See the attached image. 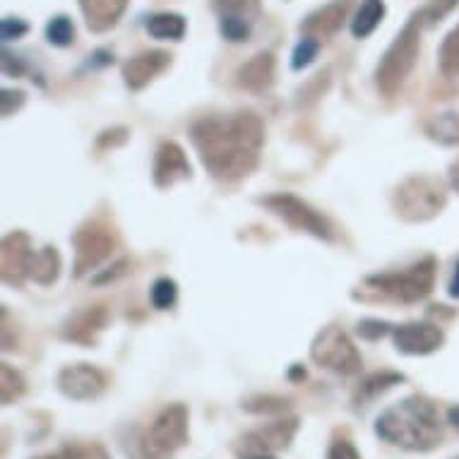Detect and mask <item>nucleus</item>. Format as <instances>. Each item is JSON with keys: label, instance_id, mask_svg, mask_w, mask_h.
Returning <instances> with one entry per match:
<instances>
[{"label": "nucleus", "instance_id": "f257e3e1", "mask_svg": "<svg viewBox=\"0 0 459 459\" xmlns=\"http://www.w3.org/2000/svg\"><path fill=\"white\" fill-rule=\"evenodd\" d=\"M200 161L217 181H241L255 171L264 143V126L255 113L210 116L190 130Z\"/></svg>", "mask_w": 459, "mask_h": 459}, {"label": "nucleus", "instance_id": "f03ea898", "mask_svg": "<svg viewBox=\"0 0 459 459\" xmlns=\"http://www.w3.org/2000/svg\"><path fill=\"white\" fill-rule=\"evenodd\" d=\"M376 433L380 440L404 450H430L440 445L443 429L433 402L426 397H407L377 416Z\"/></svg>", "mask_w": 459, "mask_h": 459}, {"label": "nucleus", "instance_id": "7ed1b4c3", "mask_svg": "<svg viewBox=\"0 0 459 459\" xmlns=\"http://www.w3.org/2000/svg\"><path fill=\"white\" fill-rule=\"evenodd\" d=\"M421 17H411L377 63L376 87L385 97H394L402 90V84L407 82V77L411 75V70L419 61V53H421Z\"/></svg>", "mask_w": 459, "mask_h": 459}, {"label": "nucleus", "instance_id": "20e7f679", "mask_svg": "<svg viewBox=\"0 0 459 459\" xmlns=\"http://www.w3.org/2000/svg\"><path fill=\"white\" fill-rule=\"evenodd\" d=\"M447 203V188L443 181L433 176H411L404 183H399L394 190L392 204L399 219L404 221H429L436 214H440Z\"/></svg>", "mask_w": 459, "mask_h": 459}, {"label": "nucleus", "instance_id": "39448f33", "mask_svg": "<svg viewBox=\"0 0 459 459\" xmlns=\"http://www.w3.org/2000/svg\"><path fill=\"white\" fill-rule=\"evenodd\" d=\"M188 407L169 404L159 411L143 437V459H171L176 450L188 443Z\"/></svg>", "mask_w": 459, "mask_h": 459}, {"label": "nucleus", "instance_id": "423d86ee", "mask_svg": "<svg viewBox=\"0 0 459 459\" xmlns=\"http://www.w3.org/2000/svg\"><path fill=\"white\" fill-rule=\"evenodd\" d=\"M368 284L376 286V291L390 296L394 301L416 303L426 299L433 291L436 284V260L423 257L416 264L402 272H390V274H376L368 277Z\"/></svg>", "mask_w": 459, "mask_h": 459}, {"label": "nucleus", "instance_id": "0eeeda50", "mask_svg": "<svg viewBox=\"0 0 459 459\" xmlns=\"http://www.w3.org/2000/svg\"><path fill=\"white\" fill-rule=\"evenodd\" d=\"M310 359L320 368H327L339 376H354L363 366L361 354L354 347V342L337 325H330L323 332H317L313 347H310Z\"/></svg>", "mask_w": 459, "mask_h": 459}, {"label": "nucleus", "instance_id": "6e6552de", "mask_svg": "<svg viewBox=\"0 0 459 459\" xmlns=\"http://www.w3.org/2000/svg\"><path fill=\"white\" fill-rule=\"evenodd\" d=\"M260 204L299 231H306V234L323 238V241H332L330 221L320 212L313 210L308 203H303L301 197L291 195V193H274L270 197H263Z\"/></svg>", "mask_w": 459, "mask_h": 459}, {"label": "nucleus", "instance_id": "1a4fd4ad", "mask_svg": "<svg viewBox=\"0 0 459 459\" xmlns=\"http://www.w3.org/2000/svg\"><path fill=\"white\" fill-rule=\"evenodd\" d=\"M73 246H75V274L82 277L90 270H97L106 257H111L116 248V234L108 224L91 219L77 229Z\"/></svg>", "mask_w": 459, "mask_h": 459}, {"label": "nucleus", "instance_id": "9d476101", "mask_svg": "<svg viewBox=\"0 0 459 459\" xmlns=\"http://www.w3.org/2000/svg\"><path fill=\"white\" fill-rule=\"evenodd\" d=\"M296 430H299V419H281V421L267 423L263 429L243 436L238 440L236 455L238 459H277L274 452L286 450L294 440Z\"/></svg>", "mask_w": 459, "mask_h": 459}, {"label": "nucleus", "instance_id": "9b49d317", "mask_svg": "<svg viewBox=\"0 0 459 459\" xmlns=\"http://www.w3.org/2000/svg\"><path fill=\"white\" fill-rule=\"evenodd\" d=\"M31 260H34V250H31L30 236L24 231H13L3 238L0 246V277L10 286H22L24 279L30 277Z\"/></svg>", "mask_w": 459, "mask_h": 459}, {"label": "nucleus", "instance_id": "f8f14e48", "mask_svg": "<svg viewBox=\"0 0 459 459\" xmlns=\"http://www.w3.org/2000/svg\"><path fill=\"white\" fill-rule=\"evenodd\" d=\"M106 376L99 368L90 363H75V366H65L58 373V390L68 399L75 402H87V399H97L106 390Z\"/></svg>", "mask_w": 459, "mask_h": 459}, {"label": "nucleus", "instance_id": "ddd939ff", "mask_svg": "<svg viewBox=\"0 0 459 459\" xmlns=\"http://www.w3.org/2000/svg\"><path fill=\"white\" fill-rule=\"evenodd\" d=\"M392 339H394V347H397L402 354L426 356L443 347L445 334L437 330V325L407 323L399 325V327L392 330Z\"/></svg>", "mask_w": 459, "mask_h": 459}, {"label": "nucleus", "instance_id": "4468645a", "mask_svg": "<svg viewBox=\"0 0 459 459\" xmlns=\"http://www.w3.org/2000/svg\"><path fill=\"white\" fill-rule=\"evenodd\" d=\"M190 174H193V169H190V161L181 144L161 143V147L157 150V157H154V169H152L154 186L166 190L171 188L176 181L190 178Z\"/></svg>", "mask_w": 459, "mask_h": 459}, {"label": "nucleus", "instance_id": "2eb2a0df", "mask_svg": "<svg viewBox=\"0 0 459 459\" xmlns=\"http://www.w3.org/2000/svg\"><path fill=\"white\" fill-rule=\"evenodd\" d=\"M171 65V53L166 51H143L123 63V80L133 91L144 90L147 84Z\"/></svg>", "mask_w": 459, "mask_h": 459}, {"label": "nucleus", "instance_id": "dca6fc26", "mask_svg": "<svg viewBox=\"0 0 459 459\" xmlns=\"http://www.w3.org/2000/svg\"><path fill=\"white\" fill-rule=\"evenodd\" d=\"M106 323H108V313H106L104 306H87V308L77 310L75 316H70L63 334L70 342L91 347L97 342L99 332L106 327Z\"/></svg>", "mask_w": 459, "mask_h": 459}, {"label": "nucleus", "instance_id": "f3484780", "mask_svg": "<svg viewBox=\"0 0 459 459\" xmlns=\"http://www.w3.org/2000/svg\"><path fill=\"white\" fill-rule=\"evenodd\" d=\"M349 5H351V0H332L330 5L316 10V13L308 15V20L301 24L303 37L325 41V39H330L332 34H337V31L342 30V22L347 20Z\"/></svg>", "mask_w": 459, "mask_h": 459}, {"label": "nucleus", "instance_id": "a211bd4d", "mask_svg": "<svg viewBox=\"0 0 459 459\" xmlns=\"http://www.w3.org/2000/svg\"><path fill=\"white\" fill-rule=\"evenodd\" d=\"M128 3L130 0H80V10H82L87 30L94 31V34H104V31L113 30L126 15Z\"/></svg>", "mask_w": 459, "mask_h": 459}, {"label": "nucleus", "instance_id": "6ab92c4d", "mask_svg": "<svg viewBox=\"0 0 459 459\" xmlns=\"http://www.w3.org/2000/svg\"><path fill=\"white\" fill-rule=\"evenodd\" d=\"M238 84L248 91L270 90L274 82V56L272 53H257L250 61L238 68Z\"/></svg>", "mask_w": 459, "mask_h": 459}, {"label": "nucleus", "instance_id": "aec40b11", "mask_svg": "<svg viewBox=\"0 0 459 459\" xmlns=\"http://www.w3.org/2000/svg\"><path fill=\"white\" fill-rule=\"evenodd\" d=\"M186 17L178 13H157L147 20V34L159 41H181L186 37Z\"/></svg>", "mask_w": 459, "mask_h": 459}, {"label": "nucleus", "instance_id": "412c9836", "mask_svg": "<svg viewBox=\"0 0 459 459\" xmlns=\"http://www.w3.org/2000/svg\"><path fill=\"white\" fill-rule=\"evenodd\" d=\"M61 253L53 248V246H46L39 253H34V260H31L30 277L41 286H51L56 279L61 277Z\"/></svg>", "mask_w": 459, "mask_h": 459}, {"label": "nucleus", "instance_id": "4be33fe9", "mask_svg": "<svg viewBox=\"0 0 459 459\" xmlns=\"http://www.w3.org/2000/svg\"><path fill=\"white\" fill-rule=\"evenodd\" d=\"M383 0H361V5H359L354 20H351V34H354L356 39L370 37V34L377 30V24L383 22Z\"/></svg>", "mask_w": 459, "mask_h": 459}, {"label": "nucleus", "instance_id": "5701e85b", "mask_svg": "<svg viewBox=\"0 0 459 459\" xmlns=\"http://www.w3.org/2000/svg\"><path fill=\"white\" fill-rule=\"evenodd\" d=\"M426 135L433 143L459 144V111H443L426 123Z\"/></svg>", "mask_w": 459, "mask_h": 459}, {"label": "nucleus", "instance_id": "b1692460", "mask_svg": "<svg viewBox=\"0 0 459 459\" xmlns=\"http://www.w3.org/2000/svg\"><path fill=\"white\" fill-rule=\"evenodd\" d=\"M404 380V376H399V373H376V376L366 377L361 385H359V390H356V402H370V399H376L377 394H383L390 387L399 385Z\"/></svg>", "mask_w": 459, "mask_h": 459}, {"label": "nucleus", "instance_id": "393cba45", "mask_svg": "<svg viewBox=\"0 0 459 459\" xmlns=\"http://www.w3.org/2000/svg\"><path fill=\"white\" fill-rule=\"evenodd\" d=\"M27 390V383L20 370H15L10 363L0 366V402L3 404H13L17 399L22 397Z\"/></svg>", "mask_w": 459, "mask_h": 459}, {"label": "nucleus", "instance_id": "a878e982", "mask_svg": "<svg viewBox=\"0 0 459 459\" xmlns=\"http://www.w3.org/2000/svg\"><path fill=\"white\" fill-rule=\"evenodd\" d=\"M219 17H241L253 22L260 15V0H212Z\"/></svg>", "mask_w": 459, "mask_h": 459}, {"label": "nucleus", "instance_id": "bb28decb", "mask_svg": "<svg viewBox=\"0 0 459 459\" xmlns=\"http://www.w3.org/2000/svg\"><path fill=\"white\" fill-rule=\"evenodd\" d=\"M437 58H440V70L445 75H459V24L445 37Z\"/></svg>", "mask_w": 459, "mask_h": 459}, {"label": "nucleus", "instance_id": "cd10ccee", "mask_svg": "<svg viewBox=\"0 0 459 459\" xmlns=\"http://www.w3.org/2000/svg\"><path fill=\"white\" fill-rule=\"evenodd\" d=\"M150 299H152V306H154L157 310L174 308L176 299H178V286H176L174 279H169V277L157 279V281L152 284Z\"/></svg>", "mask_w": 459, "mask_h": 459}, {"label": "nucleus", "instance_id": "c85d7f7f", "mask_svg": "<svg viewBox=\"0 0 459 459\" xmlns=\"http://www.w3.org/2000/svg\"><path fill=\"white\" fill-rule=\"evenodd\" d=\"M46 39H48L53 46H61V48L63 46L73 44V39H75V27L70 22V17H53L51 22L46 24Z\"/></svg>", "mask_w": 459, "mask_h": 459}, {"label": "nucleus", "instance_id": "c756f323", "mask_svg": "<svg viewBox=\"0 0 459 459\" xmlns=\"http://www.w3.org/2000/svg\"><path fill=\"white\" fill-rule=\"evenodd\" d=\"M219 30H221V37L231 44H241V41H248L250 37V22L248 20H241V17H221L219 20Z\"/></svg>", "mask_w": 459, "mask_h": 459}, {"label": "nucleus", "instance_id": "7c9ffc66", "mask_svg": "<svg viewBox=\"0 0 459 459\" xmlns=\"http://www.w3.org/2000/svg\"><path fill=\"white\" fill-rule=\"evenodd\" d=\"M65 459H111L101 443H68L63 447Z\"/></svg>", "mask_w": 459, "mask_h": 459}, {"label": "nucleus", "instance_id": "2f4dec72", "mask_svg": "<svg viewBox=\"0 0 459 459\" xmlns=\"http://www.w3.org/2000/svg\"><path fill=\"white\" fill-rule=\"evenodd\" d=\"M459 0H430L429 5L423 10H419L416 15L421 17L423 24H437L445 15H450L452 10L457 8Z\"/></svg>", "mask_w": 459, "mask_h": 459}, {"label": "nucleus", "instance_id": "473e14b6", "mask_svg": "<svg viewBox=\"0 0 459 459\" xmlns=\"http://www.w3.org/2000/svg\"><path fill=\"white\" fill-rule=\"evenodd\" d=\"M317 51H320V41H317V39L303 37L301 41H299V46L294 48V61H291V68L294 70L308 68L310 63L316 61Z\"/></svg>", "mask_w": 459, "mask_h": 459}, {"label": "nucleus", "instance_id": "72a5a7b5", "mask_svg": "<svg viewBox=\"0 0 459 459\" xmlns=\"http://www.w3.org/2000/svg\"><path fill=\"white\" fill-rule=\"evenodd\" d=\"M30 31V24L20 20V17H5L0 22V34H3V41H17L22 39L24 34Z\"/></svg>", "mask_w": 459, "mask_h": 459}, {"label": "nucleus", "instance_id": "f704fd0d", "mask_svg": "<svg viewBox=\"0 0 459 459\" xmlns=\"http://www.w3.org/2000/svg\"><path fill=\"white\" fill-rule=\"evenodd\" d=\"M327 459H361L359 450L354 447V443L349 440H334L327 450Z\"/></svg>", "mask_w": 459, "mask_h": 459}, {"label": "nucleus", "instance_id": "c9c22d12", "mask_svg": "<svg viewBox=\"0 0 459 459\" xmlns=\"http://www.w3.org/2000/svg\"><path fill=\"white\" fill-rule=\"evenodd\" d=\"M257 402H260V404H253V402H248V404H243V409H248V411H284L286 409L284 399L257 397Z\"/></svg>", "mask_w": 459, "mask_h": 459}, {"label": "nucleus", "instance_id": "e433bc0d", "mask_svg": "<svg viewBox=\"0 0 459 459\" xmlns=\"http://www.w3.org/2000/svg\"><path fill=\"white\" fill-rule=\"evenodd\" d=\"M24 104V91H3V116H13L17 108H22Z\"/></svg>", "mask_w": 459, "mask_h": 459}, {"label": "nucleus", "instance_id": "4c0bfd02", "mask_svg": "<svg viewBox=\"0 0 459 459\" xmlns=\"http://www.w3.org/2000/svg\"><path fill=\"white\" fill-rule=\"evenodd\" d=\"M387 330H390V325L377 323V320H363V323L359 325V334H361V337H366V339L383 337Z\"/></svg>", "mask_w": 459, "mask_h": 459}, {"label": "nucleus", "instance_id": "58836bf2", "mask_svg": "<svg viewBox=\"0 0 459 459\" xmlns=\"http://www.w3.org/2000/svg\"><path fill=\"white\" fill-rule=\"evenodd\" d=\"M450 296H452V299H459V263L455 264V274H452Z\"/></svg>", "mask_w": 459, "mask_h": 459}, {"label": "nucleus", "instance_id": "ea45409f", "mask_svg": "<svg viewBox=\"0 0 459 459\" xmlns=\"http://www.w3.org/2000/svg\"><path fill=\"white\" fill-rule=\"evenodd\" d=\"M447 421L452 423V429L459 430V407H452L450 411H447Z\"/></svg>", "mask_w": 459, "mask_h": 459}, {"label": "nucleus", "instance_id": "a19ab883", "mask_svg": "<svg viewBox=\"0 0 459 459\" xmlns=\"http://www.w3.org/2000/svg\"><path fill=\"white\" fill-rule=\"evenodd\" d=\"M34 459H65V457H63V452H61V455H41V457H34Z\"/></svg>", "mask_w": 459, "mask_h": 459}]
</instances>
